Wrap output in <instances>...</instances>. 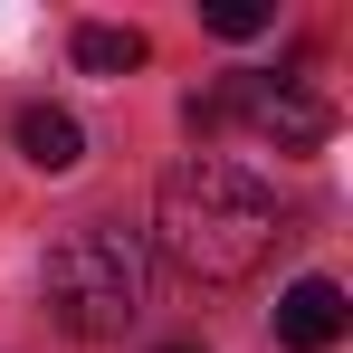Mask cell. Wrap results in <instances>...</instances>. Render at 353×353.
I'll return each mask as SVG.
<instances>
[{
    "instance_id": "obj_1",
    "label": "cell",
    "mask_w": 353,
    "mask_h": 353,
    "mask_svg": "<svg viewBox=\"0 0 353 353\" xmlns=\"http://www.w3.org/2000/svg\"><path fill=\"white\" fill-rule=\"evenodd\" d=\"M277 191L258 172H239L220 153H191L163 172L153 191V248L172 258L181 277H201V287H239L248 268H268V248H277Z\"/></svg>"
},
{
    "instance_id": "obj_2",
    "label": "cell",
    "mask_w": 353,
    "mask_h": 353,
    "mask_svg": "<svg viewBox=\"0 0 353 353\" xmlns=\"http://www.w3.org/2000/svg\"><path fill=\"white\" fill-rule=\"evenodd\" d=\"M143 287H153V258L115 220H77L48 248V315L67 334H86V344H115L124 325L143 315Z\"/></svg>"
},
{
    "instance_id": "obj_3",
    "label": "cell",
    "mask_w": 353,
    "mask_h": 353,
    "mask_svg": "<svg viewBox=\"0 0 353 353\" xmlns=\"http://www.w3.org/2000/svg\"><path fill=\"white\" fill-rule=\"evenodd\" d=\"M220 124H248V134H268L277 153H315L325 134H334V115L296 86V77H230L220 96H191V134H220Z\"/></svg>"
},
{
    "instance_id": "obj_4",
    "label": "cell",
    "mask_w": 353,
    "mask_h": 353,
    "mask_svg": "<svg viewBox=\"0 0 353 353\" xmlns=\"http://www.w3.org/2000/svg\"><path fill=\"white\" fill-rule=\"evenodd\" d=\"M344 325H353V305H344L334 277H296V287L277 296V344H287V353H334Z\"/></svg>"
},
{
    "instance_id": "obj_5",
    "label": "cell",
    "mask_w": 353,
    "mask_h": 353,
    "mask_svg": "<svg viewBox=\"0 0 353 353\" xmlns=\"http://www.w3.org/2000/svg\"><path fill=\"white\" fill-rule=\"evenodd\" d=\"M19 153L39 172H77L86 163V124L67 115V105H19Z\"/></svg>"
},
{
    "instance_id": "obj_6",
    "label": "cell",
    "mask_w": 353,
    "mask_h": 353,
    "mask_svg": "<svg viewBox=\"0 0 353 353\" xmlns=\"http://www.w3.org/2000/svg\"><path fill=\"white\" fill-rule=\"evenodd\" d=\"M143 58H153L143 29H115V19H86V29H77V67H86V77H134Z\"/></svg>"
},
{
    "instance_id": "obj_7",
    "label": "cell",
    "mask_w": 353,
    "mask_h": 353,
    "mask_svg": "<svg viewBox=\"0 0 353 353\" xmlns=\"http://www.w3.org/2000/svg\"><path fill=\"white\" fill-rule=\"evenodd\" d=\"M201 19H210V29H220V39H258V29H268V19H277V10H268V0H210V10H201Z\"/></svg>"
},
{
    "instance_id": "obj_8",
    "label": "cell",
    "mask_w": 353,
    "mask_h": 353,
    "mask_svg": "<svg viewBox=\"0 0 353 353\" xmlns=\"http://www.w3.org/2000/svg\"><path fill=\"white\" fill-rule=\"evenodd\" d=\"M163 353H201V344H163Z\"/></svg>"
}]
</instances>
